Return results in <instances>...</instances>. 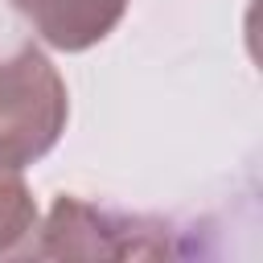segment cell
Masks as SVG:
<instances>
[{
	"label": "cell",
	"mask_w": 263,
	"mask_h": 263,
	"mask_svg": "<svg viewBox=\"0 0 263 263\" xmlns=\"http://www.w3.org/2000/svg\"><path fill=\"white\" fill-rule=\"evenodd\" d=\"M70 119V90L58 66L37 49L21 45L0 62V164L25 168L53 152Z\"/></svg>",
	"instance_id": "obj_1"
},
{
	"label": "cell",
	"mask_w": 263,
	"mask_h": 263,
	"mask_svg": "<svg viewBox=\"0 0 263 263\" xmlns=\"http://www.w3.org/2000/svg\"><path fill=\"white\" fill-rule=\"evenodd\" d=\"M33 255L41 259H160V255H173V242L160 218L95 205V201H82L78 193H58L45 214Z\"/></svg>",
	"instance_id": "obj_2"
},
{
	"label": "cell",
	"mask_w": 263,
	"mask_h": 263,
	"mask_svg": "<svg viewBox=\"0 0 263 263\" xmlns=\"http://www.w3.org/2000/svg\"><path fill=\"white\" fill-rule=\"evenodd\" d=\"M25 25L62 53H82L115 33L127 0H12Z\"/></svg>",
	"instance_id": "obj_3"
},
{
	"label": "cell",
	"mask_w": 263,
	"mask_h": 263,
	"mask_svg": "<svg viewBox=\"0 0 263 263\" xmlns=\"http://www.w3.org/2000/svg\"><path fill=\"white\" fill-rule=\"evenodd\" d=\"M41 214L21 168L0 164V259H25L37 251Z\"/></svg>",
	"instance_id": "obj_4"
}]
</instances>
